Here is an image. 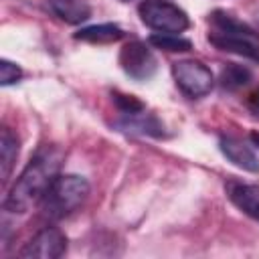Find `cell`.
Listing matches in <instances>:
<instances>
[{
  "label": "cell",
  "instance_id": "1",
  "mask_svg": "<svg viewBox=\"0 0 259 259\" xmlns=\"http://www.w3.org/2000/svg\"><path fill=\"white\" fill-rule=\"evenodd\" d=\"M61 164H63V152L57 146H42L24 166V170L8 190L2 204L4 210L20 214L40 204L45 192L59 176Z\"/></svg>",
  "mask_w": 259,
  "mask_h": 259
},
{
  "label": "cell",
  "instance_id": "2",
  "mask_svg": "<svg viewBox=\"0 0 259 259\" xmlns=\"http://www.w3.org/2000/svg\"><path fill=\"white\" fill-rule=\"evenodd\" d=\"M208 40L217 49L259 61V32L249 24L237 20L225 10H214L208 18Z\"/></svg>",
  "mask_w": 259,
  "mask_h": 259
},
{
  "label": "cell",
  "instance_id": "3",
  "mask_svg": "<svg viewBox=\"0 0 259 259\" xmlns=\"http://www.w3.org/2000/svg\"><path fill=\"white\" fill-rule=\"evenodd\" d=\"M89 196V182L77 174H59L40 200L47 219H63L75 212Z\"/></svg>",
  "mask_w": 259,
  "mask_h": 259
},
{
  "label": "cell",
  "instance_id": "4",
  "mask_svg": "<svg viewBox=\"0 0 259 259\" xmlns=\"http://www.w3.org/2000/svg\"><path fill=\"white\" fill-rule=\"evenodd\" d=\"M138 14L148 28L166 34H180L190 24L188 14L168 0H144L138 6Z\"/></svg>",
  "mask_w": 259,
  "mask_h": 259
},
{
  "label": "cell",
  "instance_id": "5",
  "mask_svg": "<svg viewBox=\"0 0 259 259\" xmlns=\"http://www.w3.org/2000/svg\"><path fill=\"white\" fill-rule=\"evenodd\" d=\"M172 77L178 89L192 99L204 97L206 93H210L214 85L212 71L202 61H196V59H182L172 63Z\"/></svg>",
  "mask_w": 259,
  "mask_h": 259
},
{
  "label": "cell",
  "instance_id": "6",
  "mask_svg": "<svg viewBox=\"0 0 259 259\" xmlns=\"http://www.w3.org/2000/svg\"><path fill=\"white\" fill-rule=\"evenodd\" d=\"M119 65H121L123 73L136 81H148L158 69V61H156L154 53L142 40H132L121 47Z\"/></svg>",
  "mask_w": 259,
  "mask_h": 259
},
{
  "label": "cell",
  "instance_id": "7",
  "mask_svg": "<svg viewBox=\"0 0 259 259\" xmlns=\"http://www.w3.org/2000/svg\"><path fill=\"white\" fill-rule=\"evenodd\" d=\"M67 251V237L57 227L40 229L20 251L18 255L24 259H59Z\"/></svg>",
  "mask_w": 259,
  "mask_h": 259
},
{
  "label": "cell",
  "instance_id": "8",
  "mask_svg": "<svg viewBox=\"0 0 259 259\" xmlns=\"http://www.w3.org/2000/svg\"><path fill=\"white\" fill-rule=\"evenodd\" d=\"M227 196L239 210H243L247 217L259 221V186L257 184L231 180L227 184Z\"/></svg>",
  "mask_w": 259,
  "mask_h": 259
},
{
  "label": "cell",
  "instance_id": "9",
  "mask_svg": "<svg viewBox=\"0 0 259 259\" xmlns=\"http://www.w3.org/2000/svg\"><path fill=\"white\" fill-rule=\"evenodd\" d=\"M219 148H221L223 156L229 162H233L235 166H239L247 172H259V158L245 142L231 138V136H223L219 142Z\"/></svg>",
  "mask_w": 259,
  "mask_h": 259
},
{
  "label": "cell",
  "instance_id": "10",
  "mask_svg": "<svg viewBox=\"0 0 259 259\" xmlns=\"http://www.w3.org/2000/svg\"><path fill=\"white\" fill-rule=\"evenodd\" d=\"M53 14H57L67 24H81L91 16V6L87 0H47Z\"/></svg>",
  "mask_w": 259,
  "mask_h": 259
},
{
  "label": "cell",
  "instance_id": "11",
  "mask_svg": "<svg viewBox=\"0 0 259 259\" xmlns=\"http://www.w3.org/2000/svg\"><path fill=\"white\" fill-rule=\"evenodd\" d=\"M117 127L123 130V132H132V134H144V136H154V138H160L164 136V127L162 123L150 115V113H132V115H125L121 121H117Z\"/></svg>",
  "mask_w": 259,
  "mask_h": 259
},
{
  "label": "cell",
  "instance_id": "12",
  "mask_svg": "<svg viewBox=\"0 0 259 259\" xmlns=\"http://www.w3.org/2000/svg\"><path fill=\"white\" fill-rule=\"evenodd\" d=\"M16 158H18V138L10 132V127H2V132H0V166H2V182H8Z\"/></svg>",
  "mask_w": 259,
  "mask_h": 259
},
{
  "label": "cell",
  "instance_id": "13",
  "mask_svg": "<svg viewBox=\"0 0 259 259\" xmlns=\"http://www.w3.org/2000/svg\"><path fill=\"white\" fill-rule=\"evenodd\" d=\"M121 36H123V30H121L117 24H111V22L85 26V28H81V30L75 34L77 40L97 42V45H101V42H113V40H119Z\"/></svg>",
  "mask_w": 259,
  "mask_h": 259
},
{
  "label": "cell",
  "instance_id": "14",
  "mask_svg": "<svg viewBox=\"0 0 259 259\" xmlns=\"http://www.w3.org/2000/svg\"><path fill=\"white\" fill-rule=\"evenodd\" d=\"M249 81H251V71H249L247 67L229 63V65L221 71V85H223L225 89H229V91L241 89V87H245Z\"/></svg>",
  "mask_w": 259,
  "mask_h": 259
},
{
  "label": "cell",
  "instance_id": "15",
  "mask_svg": "<svg viewBox=\"0 0 259 259\" xmlns=\"http://www.w3.org/2000/svg\"><path fill=\"white\" fill-rule=\"evenodd\" d=\"M150 42L156 49H162V51H168V53H184V51H190L192 49V42L188 38H182L178 34H166V32L152 34L150 36Z\"/></svg>",
  "mask_w": 259,
  "mask_h": 259
},
{
  "label": "cell",
  "instance_id": "16",
  "mask_svg": "<svg viewBox=\"0 0 259 259\" xmlns=\"http://www.w3.org/2000/svg\"><path fill=\"white\" fill-rule=\"evenodd\" d=\"M20 77H22V69L16 63H12L8 59H2L0 61V85H4V87L6 85H12Z\"/></svg>",
  "mask_w": 259,
  "mask_h": 259
},
{
  "label": "cell",
  "instance_id": "17",
  "mask_svg": "<svg viewBox=\"0 0 259 259\" xmlns=\"http://www.w3.org/2000/svg\"><path fill=\"white\" fill-rule=\"evenodd\" d=\"M113 101H115V105L121 109L123 115H132V113H140V111H144V103H142L140 99H136L134 95L113 93Z\"/></svg>",
  "mask_w": 259,
  "mask_h": 259
},
{
  "label": "cell",
  "instance_id": "18",
  "mask_svg": "<svg viewBox=\"0 0 259 259\" xmlns=\"http://www.w3.org/2000/svg\"><path fill=\"white\" fill-rule=\"evenodd\" d=\"M249 107H251L253 111H257V113H259V87L249 95Z\"/></svg>",
  "mask_w": 259,
  "mask_h": 259
},
{
  "label": "cell",
  "instance_id": "19",
  "mask_svg": "<svg viewBox=\"0 0 259 259\" xmlns=\"http://www.w3.org/2000/svg\"><path fill=\"white\" fill-rule=\"evenodd\" d=\"M249 138H251L253 146H255V148H259V132H251V136H249Z\"/></svg>",
  "mask_w": 259,
  "mask_h": 259
}]
</instances>
